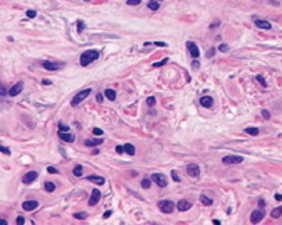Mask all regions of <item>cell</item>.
Listing matches in <instances>:
<instances>
[{"label":"cell","mask_w":282,"mask_h":225,"mask_svg":"<svg viewBox=\"0 0 282 225\" xmlns=\"http://www.w3.org/2000/svg\"><path fill=\"white\" fill-rule=\"evenodd\" d=\"M256 79H257V81H258V82H260V83H261L263 86H267V82H265V79H264V78H263V76H261V75H257V76H256Z\"/></svg>","instance_id":"cell-34"},{"label":"cell","mask_w":282,"mask_h":225,"mask_svg":"<svg viewBox=\"0 0 282 225\" xmlns=\"http://www.w3.org/2000/svg\"><path fill=\"white\" fill-rule=\"evenodd\" d=\"M142 0H126V4L128 6H138Z\"/></svg>","instance_id":"cell-32"},{"label":"cell","mask_w":282,"mask_h":225,"mask_svg":"<svg viewBox=\"0 0 282 225\" xmlns=\"http://www.w3.org/2000/svg\"><path fill=\"white\" fill-rule=\"evenodd\" d=\"M176 207H178V210H179V211H188L189 208L192 207V203H190L189 200L182 199V200H179V201L176 203Z\"/></svg>","instance_id":"cell-12"},{"label":"cell","mask_w":282,"mask_h":225,"mask_svg":"<svg viewBox=\"0 0 282 225\" xmlns=\"http://www.w3.org/2000/svg\"><path fill=\"white\" fill-rule=\"evenodd\" d=\"M90 93H92V89H90V88L85 89V90H81L79 93H76L75 96H74V99L71 100V104H72V106H78V104H79V103H82V101L86 99V97H88Z\"/></svg>","instance_id":"cell-2"},{"label":"cell","mask_w":282,"mask_h":225,"mask_svg":"<svg viewBox=\"0 0 282 225\" xmlns=\"http://www.w3.org/2000/svg\"><path fill=\"white\" fill-rule=\"evenodd\" d=\"M192 65H193L194 68H197V67H199V63H197V61H193V63H192Z\"/></svg>","instance_id":"cell-51"},{"label":"cell","mask_w":282,"mask_h":225,"mask_svg":"<svg viewBox=\"0 0 282 225\" xmlns=\"http://www.w3.org/2000/svg\"><path fill=\"white\" fill-rule=\"evenodd\" d=\"M83 28H85V24H83V21H82V19H78V24H76V29H78V32L81 33V32L83 31Z\"/></svg>","instance_id":"cell-28"},{"label":"cell","mask_w":282,"mask_h":225,"mask_svg":"<svg viewBox=\"0 0 282 225\" xmlns=\"http://www.w3.org/2000/svg\"><path fill=\"white\" fill-rule=\"evenodd\" d=\"M146 103H147V106H149V107L154 106V104H156V97H153V96H150V97H147V100H146Z\"/></svg>","instance_id":"cell-29"},{"label":"cell","mask_w":282,"mask_h":225,"mask_svg":"<svg viewBox=\"0 0 282 225\" xmlns=\"http://www.w3.org/2000/svg\"><path fill=\"white\" fill-rule=\"evenodd\" d=\"M1 94H3V96L6 94V88L4 86H1Z\"/></svg>","instance_id":"cell-52"},{"label":"cell","mask_w":282,"mask_h":225,"mask_svg":"<svg viewBox=\"0 0 282 225\" xmlns=\"http://www.w3.org/2000/svg\"><path fill=\"white\" fill-rule=\"evenodd\" d=\"M258 204H260V207H263L264 204H265V201H264V200H258Z\"/></svg>","instance_id":"cell-50"},{"label":"cell","mask_w":282,"mask_h":225,"mask_svg":"<svg viewBox=\"0 0 282 225\" xmlns=\"http://www.w3.org/2000/svg\"><path fill=\"white\" fill-rule=\"evenodd\" d=\"M36 178H38V172H36V171H29V172H26V174L22 176V182H24V183H31V182H33Z\"/></svg>","instance_id":"cell-10"},{"label":"cell","mask_w":282,"mask_h":225,"mask_svg":"<svg viewBox=\"0 0 282 225\" xmlns=\"http://www.w3.org/2000/svg\"><path fill=\"white\" fill-rule=\"evenodd\" d=\"M47 171H49L50 174H57V172H58V171H57L54 167H49V168H47Z\"/></svg>","instance_id":"cell-42"},{"label":"cell","mask_w":282,"mask_h":225,"mask_svg":"<svg viewBox=\"0 0 282 225\" xmlns=\"http://www.w3.org/2000/svg\"><path fill=\"white\" fill-rule=\"evenodd\" d=\"M0 151H3L4 154H11V151L7 149V147H4V146H0Z\"/></svg>","instance_id":"cell-39"},{"label":"cell","mask_w":282,"mask_h":225,"mask_svg":"<svg viewBox=\"0 0 282 225\" xmlns=\"http://www.w3.org/2000/svg\"><path fill=\"white\" fill-rule=\"evenodd\" d=\"M186 171H188V174L190 175V176H193V178H196V176L200 175V168H199L197 164H189L188 167H186Z\"/></svg>","instance_id":"cell-8"},{"label":"cell","mask_w":282,"mask_h":225,"mask_svg":"<svg viewBox=\"0 0 282 225\" xmlns=\"http://www.w3.org/2000/svg\"><path fill=\"white\" fill-rule=\"evenodd\" d=\"M244 132L249 133V135H251V136H257V135H258V129H257V128H246Z\"/></svg>","instance_id":"cell-26"},{"label":"cell","mask_w":282,"mask_h":225,"mask_svg":"<svg viewBox=\"0 0 282 225\" xmlns=\"http://www.w3.org/2000/svg\"><path fill=\"white\" fill-rule=\"evenodd\" d=\"M58 126H60V131H65V132H68V128H67V126H64L63 124H60V125H58Z\"/></svg>","instance_id":"cell-46"},{"label":"cell","mask_w":282,"mask_h":225,"mask_svg":"<svg viewBox=\"0 0 282 225\" xmlns=\"http://www.w3.org/2000/svg\"><path fill=\"white\" fill-rule=\"evenodd\" d=\"M115 150H117V153H122V151H125L122 146H117V147H115Z\"/></svg>","instance_id":"cell-45"},{"label":"cell","mask_w":282,"mask_h":225,"mask_svg":"<svg viewBox=\"0 0 282 225\" xmlns=\"http://www.w3.org/2000/svg\"><path fill=\"white\" fill-rule=\"evenodd\" d=\"M243 161V157L242 156H235V154H232V156H225L224 158H222V162L224 164H240V162Z\"/></svg>","instance_id":"cell-6"},{"label":"cell","mask_w":282,"mask_h":225,"mask_svg":"<svg viewBox=\"0 0 282 225\" xmlns=\"http://www.w3.org/2000/svg\"><path fill=\"white\" fill-rule=\"evenodd\" d=\"M88 179L90 182L97 183V185H103L104 183V178L103 176H99V175H90V176H88Z\"/></svg>","instance_id":"cell-18"},{"label":"cell","mask_w":282,"mask_h":225,"mask_svg":"<svg viewBox=\"0 0 282 225\" xmlns=\"http://www.w3.org/2000/svg\"><path fill=\"white\" fill-rule=\"evenodd\" d=\"M275 200H276V201H281V200H282V194H275Z\"/></svg>","instance_id":"cell-49"},{"label":"cell","mask_w":282,"mask_h":225,"mask_svg":"<svg viewBox=\"0 0 282 225\" xmlns=\"http://www.w3.org/2000/svg\"><path fill=\"white\" fill-rule=\"evenodd\" d=\"M104 94H106V97L108 100H115V97H117V93H115V90H113V89H106Z\"/></svg>","instance_id":"cell-21"},{"label":"cell","mask_w":282,"mask_h":225,"mask_svg":"<svg viewBox=\"0 0 282 225\" xmlns=\"http://www.w3.org/2000/svg\"><path fill=\"white\" fill-rule=\"evenodd\" d=\"M254 24H256V26H258V28H263V29H271V24H269L268 21H265V19H256V21H254Z\"/></svg>","instance_id":"cell-16"},{"label":"cell","mask_w":282,"mask_h":225,"mask_svg":"<svg viewBox=\"0 0 282 225\" xmlns=\"http://www.w3.org/2000/svg\"><path fill=\"white\" fill-rule=\"evenodd\" d=\"M24 222H25L24 217H17V225H22Z\"/></svg>","instance_id":"cell-41"},{"label":"cell","mask_w":282,"mask_h":225,"mask_svg":"<svg viewBox=\"0 0 282 225\" xmlns=\"http://www.w3.org/2000/svg\"><path fill=\"white\" fill-rule=\"evenodd\" d=\"M96 100H97L99 103H101V101H103V94H101V93H97V96H96Z\"/></svg>","instance_id":"cell-43"},{"label":"cell","mask_w":282,"mask_h":225,"mask_svg":"<svg viewBox=\"0 0 282 225\" xmlns=\"http://www.w3.org/2000/svg\"><path fill=\"white\" fill-rule=\"evenodd\" d=\"M110 215H111V210H108V211L104 212V215H103V217H104V218H108Z\"/></svg>","instance_id":"cell-47"},{"label":"cell","mask_w":282,"mask_h":225,"mask_svg":"<svg viewBox=\"0 0 282 225\" xmlns=\"http://www.w3.org/2000/svg\"><path fill=\"white\" fill-rule=\"evenodd\" d=\"M200 201L204 206H211L213 204V200L210 199V197H207L206 194H200Z\"/></svg>","instance_id":"cell-24"},{"label":"cell","mask_w":282,"mask_h":225,"mask_svg":"<svg viewBox=\"0 0 282 225\" xmlns=\"http://www.w3.org/2000/svg\"><path fill=\"white\" fill-rule=\"evenodd\" d=\"M85 1H89V0H85Z\"/></svg>","instance_id":"cell-55"},{"label":"cell","mask_w":282,"mask_h":225,"mask_svg":"<svg viewBox=\"0 0 282 225\" xmlns=\"http://www.w3.org/2000/svg\"><path fill=\"white\" fill-rule=\"evenodd\" d=\"M142 188L149 189V188H150V181H149V179H143V181H142Z\"/></svg>","instance_id":"cell-36"},{"label":"cell","mask_w":282,"mask_h":225,"mask_svg":"<svg viewBox=\"0 0 282 225\" xmlns=\"http://www.w3.org/2000/svg\"><path fill=\"white\" fill-rule=\"evenodd\" d=\"M100 57V53L97 51V50H86V51H83L81 54V63L82 67H88L89 64H92L93 61H96L97 58Z\"/></svg>","instance_id":"cell-1"},{"label":"cell","mask_w":282,"mask_h":225,"mask_svg":"<svg viewBox=\"0 0 282 225\" xmlns=\"http://www.w3.org/2000/svg\"><path fill=\"white\" fill-rule=\"evenodd\" d=\"M101 197V193L99 189H93L92 190V194H90V199H89V206H96L97 203H99V200Z\"/></svg>","instance_id":"cell-7"},{"label":"cell","mask_w":282,"mask_h":225,"mask_svg":"<svg viewBox=\"0 0 282 225\" xmlns=\"http://www.w3.org/2000/svg\"><path fill=\"white\" fill-rule=\"evenodd\" d=\"M281 215H282V206L276 207V208H274V210L271 211V217H272V218H279Z\"/></svg>","instance_id":"cell-23"},{"label":"cell","mask_w":282,"mask_h":225,"mask_svg":"<svg viewBox=\"0 0 282 225\" xmlns=\"http://www.w3.org/2000/svg\"><path fill=\"white\" fill-rule=\"evenodd\" d=\"M158 208L164 212V214H171L175 208V204L171 201V200H161L158 203Z\"/></svg>","instance_id":"cell-3"},{"label":"cell","mask_w":282,"mask_h":225,"mask_svg":"<svg viewBox=\"0 0 282 225\" xmlns=\"http://www.w3.org/2000/svg\"><path fill=\"white\" fill-rule=\"evenodd\" d=\"M188 49H189V54L193 57V58H197V57L200 56L199 49H197V46H196L193 42H188Z\"/></svg>","instance_id":"cell-14"},{"label":"cell","mask_w":282,"mask_h":225,"mask_svg":"<svg viewBox=\"0 0 282 225\" xmlns=\"http://www.w3.org/2000/svg\"><path fill=\"white\" fill-rule=\"evenodd\" d=\"M22 88H24V83H22V82H17L15 85H13V86L10 88V90H8V94H10V96H17L18 93H21Z\"/></svg>","instance_id":"cell-11"},{"label":"cell","mask_w":282,"mask_h":225,"mask_svg":"<svg viewBox=\"0 0 282 225\" xmlns=\"http://www.w3.org/2000/svg\"><path fill=\"white\" fill-rule=\"evenodd\" d=\"M124 150H125L126 154H129V156H133V154H135V147H133L131 143L124 144Z\"/></svg>","instance_id":"cell-22"},{"label":"cell","mask_w":282,"mask_h":225,"mask_svg":"<svg viewBox=\"0 0 282 225\" xmlns=\"http://www.w3.org/2000/svg\"><path fill=\"white\" fill-rule=\"evenodd\" d=\"M147 7H149L150 10H153V11H157V10L160 8V3H158V0H151V1L147 3Z\"/></svg>","instance_id":"cell-20"},{"label":"cell","mask_w":282,"mask_h":225,"mask_svg":"<svg viewBox=\"0 0 282 225\" xmlns=\"http://www.w3.org/2000/svg\"><path fill=\"white\" fill-rule=\"evenodd\" d=\"M167 61H168V58H164L163 61L154 63V64H153V67H161V65H163V64H165V63H167Z\"/></svg>","instance_id":"cell-38"},{"label":"cell","mask_w":282,"mask_h":225,"mask_svg":"<svg viewBox=\"0 0 282 225\" xmlns=\"http://www.w3.org/2000/svg\"><path fill=\"white\" fill-rule=\"evenodd\" d=\"M218 50H219V51H228V50H229V47H228V44L221 43V44L218 46Z\"/></svg>","instance_id":"cell-35"},{"label":"cell","mask_w":282,"mask_h":225,"mask_svg":"<svg viewBox=\"0 0 282 225\" xmlns=\"http://www.w3.org/2000/svg\"><path fill=\"white\" fill-rule=\"evenodd\" d=\"M26 17H28V18H35V17H36V11H35V10H28V11H26Z\"/></svg>","instance_id":"cell-33"},{"label":"cell","mask_w":282,"mask_h":225,"mask_svg":"<svg viewBox=\"0 0 282 225\" xmlns=\"http://www.w3.org/2000/svg\"><path fill=\"white\" fill-rule=\"evenodd\" d=\"M42 65H43L44 69H49V71H56V69L61 68V65H60V64H57V63H51V61H43V63H42Z\"/></svg>","instance_id":"cell-15"},{"label":"cell","mask_w":282,"mask_h":225,"mask_svg":"<svg viewBox=\"0 0 282 225\" xmlns=\"http://www.w3.org/2000/svg\"><path fill=\"white\" fill-rule=\"evenodd\" d=\"M51 82L50 81H43V85H50Z\"/></svg>","instance_id":"cell-54"},{"label":"cell","mask_w":282,"mask_h":225,"mask_svg":"<svg viewBox=\"0 0 282 225\" xmlns=\"http://www.w3.org/2000/svg\"><path fill=\"white\" fill-rule=\"evenodd\" d=\"M213 222H214V224H215V225H219V224H221V222H219V221H218V219H214V221H213Z\"/></svg>","instance_id":"cell-53"},{"label":"cell","mask_w":282,"mask_h":225,"mask_svg":"<svg viewBox=\"0 0 282 225\" xmlns=\"http://www.w3.org/2000/svg\"><path fill=\"white\" fill-rule=\"evenodd\" d=\"M151 181L156 182V185H158V186H161V188L167 186V176L163 174H158V172L157 174H153L151 175Z\"/></svg>","instance_id":"cell-5"},{"label":"cell","mask_w":282,"mask_h":225,"mask_svg":"<svg viewBox=\"0 0 282 225\" xmlns=\"http://www.w3.org/2000/svg\"><path fill=\"white\" fill-rule=\"evenodd\" d=\"M58 136H60V139L61 140H64V142H69V143H72L74 140H75V136L72 135V133H65V131H58Z\"/></svg>","instance_id":"cell-13"},{"label":"cell","mask_w":282,"mask_h":225,"mask_svg":"<svg viewBox=\"0 0 282 225\" xmlns=\"http://www.w3.org/2000/svg\"><path fill=\"white\" fill-rule=\"evenodd\" d=\"M171 176H172V179H174L175 182H179V181H181V178H179V175L176 174L175 169H172V171H171Z\"/></svg>","instance_id":"cell-31"},{"label":"cell","mask_w":282,"mask_h":225,"mask_svg":"<svg viewBox=\"0 0 282 225\" xmlns=\"http://www.w3.org/2000/svg\"><path fill=\"white\" fill-rule=\"evenodd\" d=\"M214 51H215V50H214V49L208 50V51H207V57H213V56H214Z\"/></svg>","instance_id":"cell-44"},{"label":"cell","mask_w":282,"mask_h":225,"mask_svg":"<svg viewBox=\"0 0 282 225\" xmlns=\"http://www.w3.org/2000/svg\"><path fill=\"white\" fill-rule=\"evenodd\" d=\"M200 104L203 107H211L213 106V99H211V96H203V97H200Z\"/></svg>","instance_id":"cell-17"},{"label":"cell","mask_w":282,"mask_h":225,"mask_svg":"<svg viewBox=\"0 0 282 225\" xmlns=\"http://www.w3.org/2000/svg\"><path fill=\"white\" fill-rule=\"evenodd\" d=\"M82 171H83V167H82V165H76L72 172H74V175H75V176H81V175H82Z\"/></svg>","instance_id":"cell-27"},{"label":"cell","mask_w":282,"mask_h":225,"mask_svg":"<svg viewBox=\"0 0 282 225\" xmlns=\"http://www.w3.org/2000/svg\"><path fill=\"white\" fill-rule=\"evenodd\" d=\"M56 189V185L53 183V182H44V190H47V192H53Z\"/></svg>","instance_id":"cell-25"},{"label":"cell","mask_w":282,"mask_h":225,"mask_svg":"<svg viewBox=\"0 0 282 225\" xmlns=\"http://www.w3.org/2000/svg\"><path fill=\"white\" fill-rule=\"evenodd\" d=\"M156 46H161V47H164V46H167V43H164V42H156Z\"/></svg>","instance_id":"cell-48"},{"label":"cell","mask_w":282,"mask_h":225,"mask_svg":"<svg viewBox=\"0 0 282 225\" xmlns=\"http://www.w3.org/2000/svg\"><path fill=\"white\" fill-rule=\"evenodd\" d=\"M38 206H39V203L36 200H26V201L22 203V208L25 211H32V210H35Z\"/></svg>","instance_id":"cell-9"},{"label":"cell","mask_w":282,"mask_h":225,"mask_svg":"<svg viewBox=\"0 0 282 225\" xmlns=\"http://www.w3.org/2000/svg\"><path fill=\"white\" fill-rule=\"evenodd\" d=\"M93 133H94V135H96V136H101V135H103L104 132L101 131L100 128H94V129H93Z\"/></svg>","instance_id":"cell-37"},{"label":"cell","mask_w":282,"mask_h":225,"mask_svg":"<svg viewBox=\"0 0 282 225\" xmlns=\"http://www.w3.org/2000/svg\"><path fill=\"white\" fill-rule=\"evenodd\" d=\"M264 215H265V211H264L263 208H257V210H254V211L251 212L250 222L251 224H258L260 221H263Z\"/></svg>","instance_id":"cell-4"},{"label":"cell","mask_w":282,"mask_h":225,"mask_svg":"<svg viewBox=\"0 0 282 225\" xmlns=\"http://www.w3.org/2000/svg\"><path fill=\"white\" fill-rule=\"evenodd\" d=\"M261 115H263V117H264L265 119H268L269 117H271V115H269V112L267 111V110H263V111H261Z\"/></svg>","instance_id":"cell-40"},{"label":"cell","mask_w":282,"mask_h":225,"mask_svg":"<svg viewBox=\"0 0 282 225\" xmlns=\"http://www.w3.org/2000/svg\"><path fill=\"white\" fill-rule=\"evenodd\" d=\"M158 1H161V0H158Z\"/></svg>","instance_id":"cell-56"},{"label":"cell","mask_w":282,"mask_h":225,"mask_svg":"<svg viewBox=\"0 0 282 225\" xmlns=\"http://www.w3.org/2000/svg\"><path fill=\"white\" fill-rule=\"evenodd\" d=\"M103 143V139H94V140H85V144L88 147H93V146H99Z\"/></svg>","instance_id":"cell-19"},{"label":"cell","mask_w":282,"mask_h":225,"mask_svg":"<svg viewBox=\"0 0 282 225\" xmlns=\"http://www.w3.org/2000/svg\"><path fill=\"white\" fill-rule=\"evenodd\" d=\"M74 217L76 219H85L88 215H86V212H76V214H74Z\"/></svg>","instance_id":"cell-30"}]
</instances>
